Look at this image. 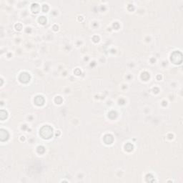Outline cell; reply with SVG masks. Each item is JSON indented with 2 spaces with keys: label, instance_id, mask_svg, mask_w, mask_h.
Here are the masks:
<instances>
[{
  "label": "cell",
  "instance_id": "6",
  "mask_svg": "<svg viewBox=\"0 0 183 183\" xmlns=\"http://www.w3.org/2000/svg\"><path fill=\"white\" fill-rule=\"evenodd\" d=\"M6 117H7V112L4 110H1V112H0V118H1V119L4 120V119H6Z\"/></svg>",
  "mask_w": 183,
  "mask_h": 183
},
{
  "label": "cell",
  "instance_id": "5",
  "mask_svg": "<svg viewBox=\"0 0 183 183\" xmlns=\"http://www.w3.org/2000/svg\"><path fill=\"white\" fill-rule=\"evenodd\" d=\"M104 140L107 144H111L113 142L112 136L110 135V134H107V135H106V136L104 137Z\"/></svg>",
  "mask_w": 183,
  "mask_h": 183
},
{
  "label": "cell",
  "instance_id": "4",
  "mask_svg": "<svg viewBox=\"0 0 183 183\" xmlns=\"http://www.w3.org/2000/svg\"><path fill=\"white\" fill-rule=\"evenodd\" d=\"M34 102L37 105H42L44 102V99L43 98L42 96H37L34 99Z\"/></svg>",
  "mask_w": 183,
  "mask_h": 183
},
{
  "label": "cell",
  "instance_id": "1",
  "mask_svg": "<svg viewBox=\"0 0 183 183\" xmlns=\"http://www.w3.org/2000/svg\"><path fill=\"white\" fill-rule=\"evenodd\" d=\"M52 134H53L52 128L51 127H49V125H45L40 129V135L44 139H49L50 137H52Z\"/></svg>",
  "mask_w": 183,
  "mask_h": 183
},
{
  "label": "cell",
  "instance_id": "3",
  "mask_svg": "<svg viewBox=\"0 0 183 183\" xmlns=\"http://www.w3.org/2000/svg\"><path fill=\"white\" fill-rule=\"evenodd\" d=\"M8 138H9L8 132L5 130V129H2L0 130V140H1V141H2V142L6 141L8 140Z\"/></svg>",
  "mask_w": 183,
  "mask_h": 183
},
{
  "label": "cell",
  "instance_id": "2",
  "mask_svg": "<svg viewBox=\"0 0 183 183\" xmlns=\"http://www.w3.org/2000/svg\"><path fill=\"white\" fill-rule=\"evenodd\" d=\"M19 79L21 82L27 83L30 79V75L28 73H27V72H22V73L20 74Z\"/></svg>",
  "mask_w": 183,
  "mask_h": 183
}]
</instances>
